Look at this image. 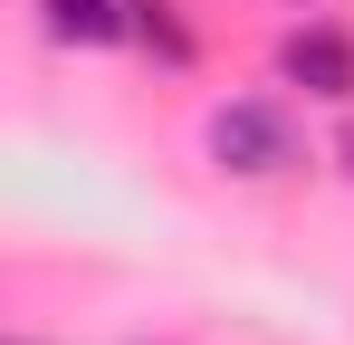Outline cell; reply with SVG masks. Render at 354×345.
Segmentation results:
<instances>
[{
    "instance_id": "cell-2",
    "label": "cell",
    "mask_w": 354,
    "mask_h": 345,
    "mask_svg": "<svg viewBox=\"0 0 354 345\" xmlns=\"http://www.w3.org/2000/svg\"><path fill=\"white\" fill-rule=\"evenodd\" d=\"M278 77L306 87V96H354V39L345 29H297L278 48Z\"/></svg>"
},
{
    "instance_id": "cell-1",
    "label": "cell",
    "mask_w": 354,
    "mask_h": 345,
    "mask_svg": "<svg viewBox=\"0 0 354 345\" xmlns=\"http://www.w3.org/2000/svg\"><path fill=\"white\" fill-rule=\"evenodd\" d=\"M211 163L221 172H288L297 163V134H288V115L278 106H221L211 115Z\"/></svg>"
},
{
    "instance_id": "cell-5",
    "label": "cell",
    "mask_w": 354,
    "mask_h": 345,
    "mask_svg": "<svg viewBox=\"0 0 354 345\" xmlns=\"http://www.w3.org/2000/svg\"><path fill=\"white\" fill-rule=\"evenodd\" d=\"M345 163H354V134H345Z\"/></svg>"
},
{
    "instance_id": "cell-4",
    "label": "cell",
    "mask_w": 354,
    "mask_h": 345,
    "mask_svg": "<svg viewBox=\"0 0 354 345\" xmlns=\"http://www.w3.org/2000/svg\"><path fill=\"white\" fill-rule=\"evenodd\" d=\"M124 29H134V39H144V48H163L182 67V57H192V29H182L173 19V0H124Z\"/></svg>"
},
{
    "instance_id": "cell-3",
    "label": "cell",
    "mask_w": 354,
    "mask_h": 345,
    "mask_svg": "<svg viewBox=\"0 0 354 345\" xmlns=\"http://www.w3.org/2000/svg\"><path fill=\"white\" fill-rule=\"evenodd\" d=\"M39 19H48V39H67V48L124 39V0H39Z\"/></svg>"
}]
</instances>
